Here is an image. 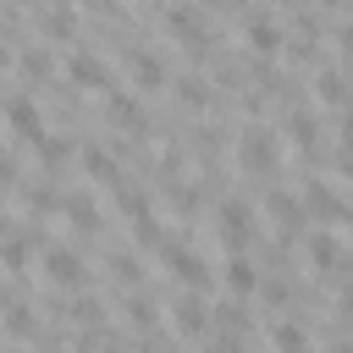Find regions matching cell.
Wrapping results in <instances>:
<instances>
[{
	"label": "cell",
	"instance_id": "cell-13",
	"mask_svg": "<svg viewBox=\"0 0 353 353\" xmlns=\"http://www.w3.org/2000/svg\"><path fill=\"white\" fill-rule=\"evenodd\" d=\"M132 72H138V83H143V88H160V83H165L160 55H149V50H132Z\"/></svg>",
	"mask_w": 353,
	"mask_h": 353
},
{
	"label": "cell",
	"instance_id": "cell-21",
	"mask_svg": "<svg viewBox=\"0 0 353 353\" xmlns=\"http://www.w3.org/2000/svg\"><path fill=\"white\" fill-rule=\"evenodd\" d=\"M6 331H11V336H33V314H28L22 303H11V309H6Z\"/></svg>",
	"mask_w": 353,
	"mask_h": 353
},
{
	"label": "cell",
	"instance_id": "cell-20",
	"mask_svg": "<svg viewBox=\"0 0 353 353\" xmlns=\"http://www.w3.org/2000/svg\"><path fill=\"white\" fill-rule=\"evenodd\" d=\"M66 215H72L77 226H88V232L99 226V210H94V199H66Z\"/></svg>",
	"mask_w": 353,
	"mask_h": 353
},
{
	"label": "cell",
	"instance_id": "cell-6",
	"mask_svg": "<svg viewBox=\"0 0 353 353\" xmlns=\"http://www.w3.org/2000/svg\"><path fill=\"white\" fill-rule=\"evenodd\" d=\"M6 121H11L22 138H44V116H39V105H33L28 94H11V99H6Z\"/></svg>",
	"mask_w": 353,
	"mask_h": 353
},
{
	"label": "cell",
	"instance_id": "cell-12",
	"mask_svg": "<svg viewBox=\"0 0 353 353\" xmlns=\"http://www.w3.org/2000/svg\"><path fill=\"white\" fill-rule=\"evenodd\" d=\"M303 210H314V215H325V221H336L342 215V199L325 188V182H309V193H303Z\"/></svg>",
	"mask_w": 353,
	"mask_h": 353
},
{
	"label": "cell",
	"instance_id": "cell-16",
	"mask_svg": "<svg viewBox=\"0 0 353 353\" xmlns=\"http://www.w3.org/2000/svg\"><path fill=\"white\" fill-rule=\"evenodd\" d=\"M66 154H72V143H66V138H61V132H44V138H39V160H44V165H50V171H55V165H61V160H66Z\"/></svg>",
	"mask_w": 353,
	"mask_h": 353
},
{
	"label": "cell",
	"instance_id": "cell-29",
	"mask_svg": "<svg viewBox=\"0 0 353 353\" xmlns=\"http://www.w3.org/2000/svg\"><path fill=\"white\" fill-rule=\"evenodd\" d=\"M325 353H347V347H342V342H331V347H325Z\"/></svg>",
	"mask_w": 353,
	"mask_h": 353
},
{
	"label": "cell",
	"instance_id": "cell-30",
	"mask_svg": "<svg viewBox=\"0 0 353 353\" xmlns=\"http://www.w3.org/2000/svg\"><path fill=\"white\" fill-rule=\"evenodd\" d=\"M143 353H154V347H143Z\"/></svg>",
	"mask_w": 353,
	"mask_h": 353
},
{
	"label": "cell",
	"instance_id": "cell-3",
	"mask_svg": "<svg viewBox=\"0 0 353 353\" xmlns=\"http://www.w3.org/2000/svg\"><path fill=\"white\" fill-rule=\"evenodd\" d=\"M276 154H281V149H276V132H270V127H248V132H243V165H248V171H270Z\"/></svg>",
	"mask_w": 353,
	"mask_h": 353
},
{
	"label": "cell",
	"instance_id": "cell-10",
	"mask_svg": "<svg viewBox=\"0 0 353 353\" xmlns=\"http://www.w3.org/2000/svg\"><path fill=\"white\" fill-rule=\"evenodd\" d=\"M165 28H171V33H182V39H193V44H204V11H193V6L165 11Z\"/></svg>",
	"mask_w": 353,
	"mask_h": 353
},
{
	"label": "cell",
	"instance_id": "cell-8",
	"mask_svg": "<svg viewBox=\"0 0 353 353\" xmlns=\"http://www.w3.org/2000/svg\"><path fill=\"white\" fill-rule=\"evenodd\" d=\"M171 320H176V331L199 336V331L210 325V309H204V298H199V292H182V298L171 303Z\"/></svg>",
	"mask_w": 353,
	"mask_h": 353
},
{
	"label": "cell",
	"instance_id": "cell-18",
	"mask_svg": "<svg viewBox=\"0 0 353 353\" xmlns=\"http://www.w3.org/2000/svg\"><path fill=\"white\" fill-rule=\"evenodd\" d=\"M270 210H276L281 226H298V221H303V204H298L292 193H270Z\"/></svg>",
	"mask_w": 353,
	"mask_h": 353
},
{
	"label": "cell",
	"instance_id": "cell-2",
	"mask_svg": "<svg viewBox=\"0 0 353 353\" xmlns=\"http://www.w3.org/2000/svg\"><path fill=\"white\" fill-rule=\"evenodd\" d=\"M165 259H171V276L188 287V292H199V287H210V265L193 254V248H182V243H165Z\"/></svg>",
	"mask_w": 353,
	"mask_h": 353
},
{
	"label": "cell",
	"instance_id": "cell-28",
	"mask_svg": "<svg viewBox=\"0 0 353 353\" xmlns=\"http://www.w3.org/2000/svg\"><path fill=\"white\" fill-rule=\"evenodd\" d=\"M11 171H17V165H11V154H6V149H0V182H6V176H11Z\"/></svg>",
	"mask_w": 353,
	"mask_h": 353
},
{
	"label": "cell",
	"instance_id": "cell-22",
	"mask_svg": "<svg viewBox=\"0 0 353 353\" xmlns=\"http://www.w3.org/2000/svg\"><path fill=\"white\" fill-rule=\"evenodd\" d=\"M320 99L325 105H342V72H320Z\"/></svg>",
	"mask_w": 353,
	"mask_h": 353
},
{
	"label": "cell",
	"instance_id": "cell-11",
	"mask_svg": "<svg viewBox=\"0 0 353 353\" xmlns=\"http://www.w3.org/2000/svg\"><path fill=\"white\" fill-rule=\"evenodd\" d=\"M105 105H110V116H116L121 127H143V105H138L132 94H121V88H110V94H105Z\"/></svg>",
	"mask_w": 353,
	"mask_h": 353
},
{
	"label": "cell",
	"instance_id": "cell-26",
	"mask_svg": "<svg viewBox=\"0 0 353 353\" xmlns=\"http://www.w3.org/2000/svg\"><path fill=\"white\" fill-rule=\"evenodd\" d=\"M39 22H44L50 33H66V28H72V11H39Z\"/></svg>",
	"mask_w": 353,
	"mask_h": 353
},
{
	"label": "cell",
	"instance_id": "cell-7",
	"mask_svg": "<svg viewBox=\"0 0 353 353\" xmlns=\"http://www.w3.org/2000/svg\"><path fill=\"white\" fill-rule=\"evenodd\" d=\"M248 44H254L259 55H276V50H281V22H276L270 11H248Z\"/></svg>",
	"mask_w": 353,
	"mask_h": 353
},
{
	"label": "cell",
	"instance_id": "cell-15",
	"mask_svg": "<svg viewBox=\"0 0 353 353\" xmlns=\"http://www.w3.org/2000/svg\"><path fill=\"white\" fill-rule=\"evenodd\" d=\"M270 336H276V347H281V353H309V331H303V325H292V320H281Z\"/></svg>",
	"mask_w": 353,
	"mask_h": 353
},
{
	"label": "cell",
	"instance_id": "cell-27",
	"mask_svg": "<svg viewBox=\"0 0 353 353\" xmlns=\"http://www.w3.org/2000/svg\"><path fill=\"white\" fill-rule=\"evenodd\" d=\"M22 66L39 77V72H50V55H44V50H28V55H22Z\"/></svg>",
	"mask_w": 353,
	"mask_h": 353
},
{
	"label": "cell",
	"instance_id": "cell-25",
	"mask_svg": "<svg viewBox=\"0 0 353 353\" xmlns=\"http://www.w3.org/2000/svg\"><path fill=\"white\" fill-rule=\"evenodd\" d=\"M127 314H132V320H138V325H154V320H160V314H154V303H149V298H127Z\"/></svg>",
	"mask_w": 353,
	"mask_h": 353
},
{
	"label": "cell",
	"instance_id": "cell-14",
	"mask_svg": "<svg viewBox=\"0 0 353 353\" xmlns=\"http://www.w3.org/2000/svg\"><path fill=\"white\" fill-rule=\"evenodd\" d=\"M309 254L320 259L314 270H342V248H336V237H325V232H314V237H309Z\"/></svg>",
	"mask_w": 353,
	"mask_h": 353
},
{
	"label": "cell",
	"instance_id": "cell-5",
	"mask_svg": "<svg viewBox=\"0 0 353 353\" xmlns=\"http://www.w3.org/2000/svg\"><path fill=\"white\" fill-rule=\"evenodd\" d=\"M66 77H72V83H94V88L110 94V66H105L94 50H77V55L66 61Z\"/></svg>",
	"mask_w": 353,
	"mask_h": 353
},
{
	"label": "cell",
	"instance_id": "cell-17",
	"mask_svg": "<svg viewBox=\"0 0 353 353\" xmlns=\"http://www.w3.org/2000/svg\"><path fill=\"white\" fill-rule=\"evenodd\" d=\"M83 165H88V171H94L99 182H116V160H110V154H105L99 143H94V149H83Z\"/></svg>",
	"mask_w": 353,
	"mask_h": 353
},
{
	"label": "cell",
	"instance_id": "cell-19",
	"mask_svg": "<svg viewBox=\"0 0 353 353\" xmlns=\"http://www.w3.org/2000/svg\"><path fill=\"white\" fill-rule=\"evenodd\" d=\"M0 259L6 270H28V237H0Z\"/></svg>",
	"mask_w": 353,
	"mask_h": 353
},
{
	"label": "cell",
	"instance_id": "cell-1",
	"mask_svg": "<svg viewBox=\"0 0 353 353\" xmlns=\"http://www.w3.org/2000/svg\"><path fill=\"white\" fill-rule=\"evenodd\" d=\"M44 276H50L55 287H83V281H88V265H83L77 248H50V254H44Z\"/></svg>",
	"mask_w": 353,
	"mask_h": 353
},
{
	"label": "cell",
	"instance_id": "cell-4",
	"mask_svg": "<svg viewBox=\"0 0 353 353\" xmlns=\"http://www.w3.org/2000/svg\"><path fill=\"white\" fill-rule=\"evenodd\" d=\"M221 237H226L232 248H243V243L254 237V210H248L243 199H226V204H221Z\"/></svg>",
	"mask_w": 353,
	"mask_h": 353
},
{
	"label": "cell",
	"instance_id": "cell-23",
	"mask_svg": "<svg viewBox=\"0 0 353 353\" xmlns=\"http://www.w3.org/2000/svg\"><path fill=\"white\" fill-rule=\"evenodd\" d=\"M176 94H182V105H193V110H199V105H204V99H210V94H204V83H199V77H182V83H176Z\"/></svg>",
	"mask_w": 353,
	"mask_h": 353
},
{
	"label": "cell",
	"instance_id": "cell-24",
	"mask_svg": "<svg viewBox=\"0 0 353 353\" xmlns=\"http://www.w3.org/2000/svg\"><path fill=\"white\" fill-rule=\"evenodd\" d=\"M314 132H320V127H314V116H309V110H298V116H292V138H298V143H314Z\"/></svg>",
	"mask_w": 353,
	"mask_h": 353
},
{
	"label": "cell",
	"instance_id": "cell-9",
	"mask_svg": "<svg viewBox=\"0 0 353 353\" xmlns=\"http://www.w3.org/2000/svg\"><path fill=\"white\" fill-rule=\"evenodd\" d=\"M259 281H265V276H259V270H254V265H248L243 254H232V259H226V287H232L237 298H248V292H259Z\"/></svg>",
	"mask_w": 353,
	"mask_h": 353
}]
</instances>
